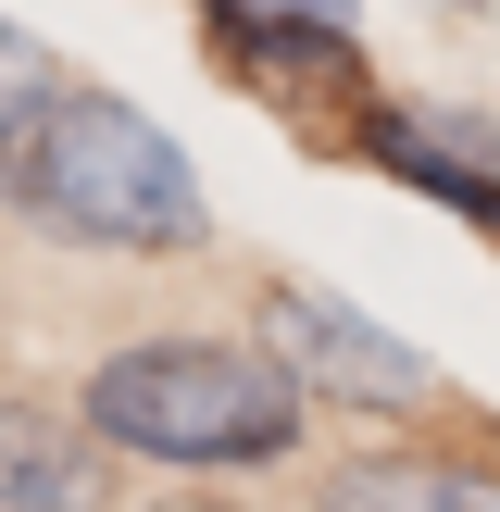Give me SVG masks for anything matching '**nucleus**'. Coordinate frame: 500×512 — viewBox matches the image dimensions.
<instances>
[{"label": "nucleus", "mask_w": 500, "mask_h": 512, "mask_svg": "<svg viewBox=\"0 0 500 512\" xmlns=\"http://www.w3.org/2000/svg\"><path fill=\"white\" fill-rule=\"evenodd\" d=\"M75 413L113 463L163 475H263L300 450L313 388L275 363L263 338H113L75 375Z\"/></svg>", "instance_id": "1"}, {"label": "nucleus", "mask_w": 500, "mask_h": 512, "mask_svg": "<svg viewBox=\"0 0 500 512\" xmlns=\"http://www.w3.org/2000/svg\"><path fill=\"white\" fill-rule=\"evenodd\" d=\"M0 200L75 250H200L213 238V200H200V163L175 150V125H150L113 88H75V75L0 138Z\"/></svg>", "instance_id": "2"}, {"label": "nucleus", "mask_w": 500, "mask_h": 512, "mask_svg": "<svg viewBox=\"0 0 500 512\" xmlns=\"http://www.w3.org/2000/svg\"><path fill=\"white\" fill-rule=\"evenodd\" d=\"M263 350H275L313 400H350V413H438V363H425L413 338H388L375 313L300 288V275L263 288Z\"/></svg>", "instance_id": "3"}, {"label": "nucleus", "mask_w": 500, "mask_h": 512, "mask_svg": "<svg viewBox=\"0 0 500 512\" xmlns=\"http://www.w3.org/2000/svg\"><path fill=\"white\" fill-rule=\"evenodd\" d=\"M363 163L500 238V125L450 113V100H363Z\"/></svg>", "instance_id": "4"}, {"label": "nucleus", "mask_w": 500, "mask_h": 512, "mask_svg": "<svg viewBox=\"0 0 500 512\" xmlns=\"http://www.w3.org/2000/svg\"><path fill=\"white\" fill-rule=\"evenodd\" d=\"M113 500V450L88 438V413L0 388V512H100Z\"/></svg>", "instance_id": "5"}, {"label": "nucleus", "mask_w": 500, "mask_h": 512, "mask_svg": "<svg viewBox=\"0 0 500 512\" xmlns=\"http://www.w3.org/2000/svg\"><path fill=\"white\" fill-rule=\"evenodd\" d=\"M188 13L263 75H350L363 63V0H188Z\"/></svg>", "instance_id": "6"}, {"label": "nucleus", "mask_w": 500, "mask_h": 512, "mask_svg": "<svg viewBox=\"0 0 500 512\" xmlns=\"http://www.w3.org/2000/svg\"><path fill=\"white\" fill-rule=\"evenodd\" d=\"M313 512H500V463L488 450H363V463H325Z\"/></svg>", "instance_id": "7"}, {"label": "nucleus", "mask_w": 500, "mask_h": 512, "mask_svg": "<svg viewBox=\"0 0 500 512\" xmlns=\"http://www.w3.org/2000/svg\"><path fill=\"white\" fill-rule=\"evenodd\" d=\"M50 88H63V75H50V38H25V25L0 13V138H13V125L38 113Z\"/></svg>", "instance_id": "8"}, {"label": "nucleus", "mask_w": 500, "mask_h": 512, "mask_svg": "<svg viewBox=\"0 0 500 512\" xmlns=\"http://www.w3.org/2000/svg\"><path fill=\"white\" fill-rule=\"evenodd\" d=\"M163 512H225V500H163Z\"/></svg>", "instance_id": "9"}]
</instances>
